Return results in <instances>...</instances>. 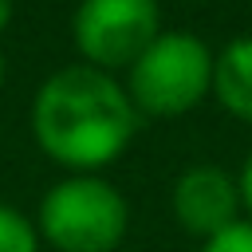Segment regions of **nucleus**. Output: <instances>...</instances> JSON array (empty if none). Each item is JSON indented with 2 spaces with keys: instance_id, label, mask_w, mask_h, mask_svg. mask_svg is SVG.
<instances>
[{
  "instance_id": "f257e3e1",
  "label": "nucleus",
  "mask_w": 252,
  "mask_h": 252,
  "mask_svg": "<svg viewBox=\"0 0 252 252\" xmlns=\"http://www.w3.org/2000/svg\"><path fill=\"white\" fill-rule=\"evenodd\" d=\"M32 126L55 161L71 169H98L130 146L138 110L106 71L79 63L55 71L39 87Z\"/></svg>"
},
{
  "instance_id": "f03ea898",
  "label": "nucleus",
  "mask_w": 252,
  "mask_h": 252,
  "mask_svg": "<svg viewBox=\"0 0 252 252\" xmlns=\"http://www.w3.org/2000/svg\"><path fill=\"white\" fill-rule=\"evenodd\" d=\"M213 87V51L189 32L158 35L130 67V102L134 110L169 118L193 110Z\"/></svg>"
},
{
  "instance_id": "7ed1b4c3",
  "label": "nucleus",
  "mask_w": 252,
  "mask_h": 252,
  "mask_svg": "<svg viewBox=\"0 0 252 252\" xmlns=\"http://www.w3.org/2000/svg\"><path fill=\"white\" fill-rule=\"evenodd\" d=\"M126 201L102 177H71L51 185L39 205V228L59 252H110L126 236Z\"/></svg>"
},
{
  "instance_id": "20e7f679",
  "label": "nucleus",
  "mask_w": 252,
  "mask_h": 252,
  "mask_svg": "<svg viewBox=\"0 0 252 252\" xmlns=\"http://www.w3.org/2000/svg\"><path fill=\"white\" fill-rule=\"evenodd\" d=\"M158 0H83L75 12V43L98 71L134 67V59L161 35Z\"/></svg>"
},
{
  "instance_id": "39448f33",
  "label": "nucleus",
  "mask_w": 252,
  "mask_h": 252,
  "mask_svg": "<svg viewBox=\"0 0 252 252\" xmlns=\"http://www.w3.org/2000/svg\"><path fill=\"white\" fill-rule=\"evenodd\" d=\"M236 205H240V189L217 165H193L173 185V213L181 228L205 240L236 224Z\"/></svg>"
},
{
  "instance_id": "423d86ee",
  "label": "nucleus",
  "mask_w": 252,
  "mask_h": 252,
  "mask_svg": "<svg viewBox=\"0 0 252 252\" xmlns=\"http://www.w3.org/2000/svg\"><path fill=\"white\" fill-rule=\"evenodd\" d=\"M213 91L228 114L252 122V35L232 39L213 59Z\"/></svg>"
},
{
  "instance_id": "0eeeda50",
  "label": "nucleus",
  "mask_w": 252,
  "mask_h": 252,
  "mask_svg": "<svg viewBox=\"0 0 252 252\" xmlns=\"http://www.w3.org/2000/svg\"><path fill=\"white\" fill-rule=\"evenodd\" d=\"M0 252H35V228L8 205H0Z\"/></svg>"
},
{
  "instance_id": "6e6552de",
  "label": "nucleus",
  "mask_w": 252,
  "mask_h": 252,
  "mask_svg": "<svg viewBox=\"0 0 252 252\" xmlns=\"http://www.w3.org/2000/svg\"><path fill=\"white\" fill-rule=\"evenodd\" d=\"M201 252H252V220H236L213 240H205Z\"/></svg>"
},
{
  "instance_id": "1a4fd4ad",
  "label": "nucleus",
  "mask_w": 252,
  "mask_h": 252,
  "mask_svg": "<svg viewBox=\"0 0 252 252\" xmlns=\"http://www.w3.org/2000/svg\"><path fill=\"white\" fill-rule=\"evenodd\" d=\"M236 189H240V201H244V205H248V213H252V154H248V161H244V169H240Z\"/></svg>"
},
{
  "instance_id": "9d476101",
  "label": "nucleus",
  "mask_w": 252,
  "mask_h": 252,
  "mask_svg": "<svg viewBox=\"0 0 252 252\" xmlns=\"http://www.w3.org/2000/svg\"><path fill=\"white\" fill-rule=\"evenodd\" d=\"M12 24V0H0V32Z\"/></svg>"
},
{
  "instance_id": "9b49d317",
  "label": "nucleus",
  "mask_w": 252,
  "mask_h": 252,
  "mask_svg": "<svg viewBox=\"0 0 252 252\" xmlns=\"http://www.w3.org/2000/svg\"><path fill=\"white\" fill-rule=\"evenodd\" d=\"M0 83H4V55H0Z\"/></svg>"
}]
</instances>
